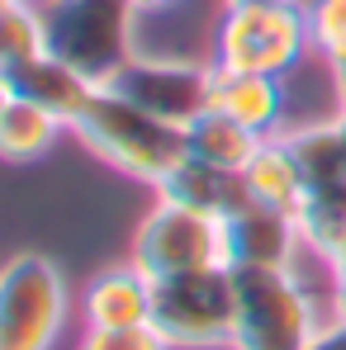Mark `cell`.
Masks as SVG:
<instances>
[{
  "instance_id": "6da1fadb",
  "label": "cell",
  "mask_w": 346,
  "mask_h": 350,
  "mask_svg": "<svg viewBox=\"0 0 346 350\" xmlns=\"http://www.w3.org/2000/svg\"><path fill=\"white\" fill-rule=\"evenodd\" d=\"M71 133L114 171L147 180L152 189L185 161V128H175L166 118L147 114L143 105H133L128 95H119L114 85H100L86 105V114L71 123Z\"/></svg>"
},
{
  "instance_id": "7a4b0ae2",
  "label": "cell",
  "mask_w": 346,
  "mask_h": 350,
  "mask_svg": "<svg viewBox=\"0 0 346 350\" xmlns=\"http://www.w3.org/2000/svg\"><path fill=\"white\" fill-rule=\"evenodd\" d=\"M237 280V327L232 350H313L332 317L313 308L308 284L294 270H232Z\"/></svg>"
},
{
  "instance_id": "3957f363",
  "label": "cell",
  "mask_w": 346,
  "mask_h": 350,
  "mask_svg": "<svg viewBox=\"0 0 346 350\" xmlns=\"http://www.w3.org/2000/svg\"><path fill=\"white\" fill-rule=\"evenodd\" d=\"M38 14L43 53L76 66L95 85H110L133 57V19L143 10L133 0H48Z\"/></svg>"
},
{
  "instance_id": "277c9868",
  "label": "cell",
  "mask_w": 346,
  "mask_h": 350,
  "mask_svg": "<svg viewBox=\"0 0 346 350\" xmlns=\"http://www.w3.org/2000/svg\"><path fill=\"white\" fill-rule=\"evenodd\" d=\"M237 327V280L228 265L152 284V332L171 350H223Z\"/></svg>"
},
{
  "instance_id": "5b68a950",
  "label": "cell",
  "mask_w": 346,
  "mask_h": 350,
  "mask_svg": "<svg viewBox=\"0 0 346 350\" xmlns=\"http://www.w3.org/2000/svg\"><path fill=\"white\" fill-rule=\"evenodd\" d=\"M313 48L308 38V10L294 0H256V5H228L219 19V62L228 71H256V76H285L294 62Z\"/></svg>"
},
{
  "instance_id": "8992f818",
  "label": "cell",
  "mask_w": 346,
  "mask_h": 350,
  "mask_svg": "<svg viewBox=\"0 0 346 350\" xmlns=\"http://www.w3.org/2000/svg\"><path fill=\"white\" fill-rule=\"evenodd\" d=\"M66 322L62 270L38 256H10L0 265V350H53Z\"/></svg>"
},
{
  "instance_id": "52a82bcc",
  "label": "cell",
  "mask_w": 346,
  "mask_h": 350,
  "mask_svg": "<svg viewBox=\"0 0 346 350\" xmlns=\"http://www.w3.org/2000/svg\"><path fill=\"white\" fill-rule=\"evenodd\" d=\"M133 265L152 284L157 280H175V275L228 265V256H223V218H209L199 208L157 199V208L133 232Z\"/></svg>"
},
{
  "instance_id": "ba28073f",
  "label": "cell",
  "mask_w": 346,
  "mask_h": 350,
  "mask_svg": "<svg viewBox=\"0 0 346 350\" xmlns=\"http://www.w3.org/2000/svg\"><path fill=\"white\" fill-rule=\"evenodd\" d=\"M119 95H128L133 105H143L147 114L166 118L175 128H190L195 118L209 109L214 100V66H199L190 57H147L133 53L128 66L119 71L114 81Z\"/></svg>"
},
{
  "instance_id": "9c48e42d",
  "label": "cell",
  "mask_w": 346,
  "mask_h": 350,
  "mask_svg": "<svg viewBox=\"0 0 346 350\" xmlns=\"http://www.w3.org/2000/svg\"><path fill=\"white\" fill-rule=\"evenodd\" d=\"M304 246L299 218L285 208L247 204L223 218V256L228 270H294V256Z\"/></svg>"
},
{
  "instance_id": "30bf717a",
  "label": "cell",
  "mask_w": 346,
  "mask_h": 350,
  "mask_svg": "<svg viewBox=\"0 0 346 350\" xmlns=\"http://www.w3.org/2000/svg\"><path fill=\"white\" fill-rule=\"evenodd\" d=\"M10 85H14V95H19V100H29V105L48 109V114L62 118L66 128L86 114L90 95L100 90L95 81H86L76 66H66V62L53 57V53H38V57H29L24 66H14V71H10Z\"/></svg>"
},
{
  "instance_id": "8fae6325",
  "label": "cell",
  "mask_w": 346,
  "mask_h": 350,
  "mask_svg": "<svg viewBox=\"0 0 346 350\" xmlns=\"http://www.w3.org/2000/svg\"><path fill=\"white\" fill-rule=\"evenodd\" d=\"M209 109L237 118L256 137H275V128L285 118V85H280V76L214 66V100H209Z\"/></svg>"
},
{
  "instance_id": "7c38bea8",
  "label": "cell",
  "mask_w": 346,
  "mask_h": 350,
  "mask_svg": "<svg viewBox=\"0 0 346 350\" xmlns=\"http://www.w3.org/2000/svg\"><path fill=\"white\" fill-rule=\"evenodd\" d=\"M86 327H152V280L128 260L100 270L81 298Z\"/></svg>"
},
{
  "instance_id": "4fadbf2b",
  "label": "cell",
  "mask_w": 346,
  "mask_h": 350,
  "mask_svg": "<svg viewBox=\"0 0 346 350\" xmlns=\"http://www.w3.org/2000/svg\"><path fill=\"white\" fill-rule=\"evenodd\" d=\"M157 199L199 208V213H209V218H232L237 208L251 204L242 171H223V166H209V161H195V157H185V161L157 185Z\"/></svg>"
},
{
  "instance_id": "5bb4252c",
  "label": "cell",
  "mask_w": 346,
  "mask_h": 350,
  "mask_svg": "<svg viewBox=\"0 0 346 350\" xmlns=\"http://www.w3.org/2000/svg\"><path fill=\"white\" fill-rule=\"evenodd\" d=\"M242 180H247V194L251 204H266V208H285V213H299L308 185L299 175V161L289 152V137H261V147L251 152V161L242 166Z\"/></svg>"
},
{
  "instance_id": "9a60e30c",
  "label": "cell",
  "mask_w": 346,
  "mask_h": 350,
  "mask_svg": "<svg viewBox=\"0 0 346 350\" xmlns=\"http://www.w3.org/2000/svg\"><path fill=\"white\" fill-rule=\"evenodd\" d=\"M256 147H261V137L251 128H242L237 118L219 114V109H204V114L185 128V157L209 161V166H223V171H242Z\"/></svg>"
},
{
  "instance_id": "2e32d148",
  "label": "cell",
  "mask_w": 346,
  "mask_h": 350,
  "mask_svg": "<svg viewBox=\"0 0 346 350\" xmlns=\"http://www.w3.org/2000/svg\"><path fill=\"white\" fill-rule=\"evenodd\" d=\"M62 118H53L48 109L29 105L14 95V105L0 114V157L5 161H38L53 152V142L62 137Z\"/></svg>"
},
{
  "instance_id": "e0dca14e",
  "label": "cell",
  "mask_w": 346,
  "mask_h": 350,
  "mask_svg": "<svg viewBox=\"0 0 346 350\" xmlns=\"http://www.w3.org/2000/svg\"><path fill=\"white\" fill-rule=\"evenodd\" d=\"M299 232H304V246L318 251L323 260L346 241V175L332 180V185H313L299 204Z\"/></svg>"
},
{
  "instance_id": "ac0fdd59",
  "label": "cell",
  "mask_w": 346,
  "mask_h": 350,
  "mask_svg": "<svg viewBox=\"0 0 346 350\" xmlns=\"http://www.w3.org/2000/svg\"><path fill=\"white\" fill-rule=\"evenodd\" d=\"M289 152L299 161V175L304 185H332L346 175V142L337 133V123H318V128H299L289 133Z\"/></svg>"
},
{
  "instance_id": "d6986e66",
  "label": "cell",
  "mask_w": 346,
  "mask_h": 350,
  "mask_svg": "<svg viewBox=\"0 0 346 350\" xmlns=\"http://www.w3.org/2000/svg\"><path fill=\"white\" fill-rule=\"evenodd\" d=\"M43 53V14L29 0H14L0 10V71L10 76L14 66Z\"/></svg>"
},
{
  "instance_id": "ffe728a7",
  "label": "cell",
  "mask_w": 346,
  "mask_h": 350,
  "mask_svg": "<svg viewBox=\"0 0 346 350\" xmlns=\"http://www.w3.org/2000/svg\"><path fill=\"white\" fill-rule=\"evenodd\" d=\"M308 38L323 57L332 62H346V0H308Z\"/></svg>"
},
{
  "instance_id": "44dd1931",
  "label": "cell",
  "mask_w": 346,
  "mask_h": 350,
  "mask_svg": "<svg viewBox=\"0 0 346 350\" xmlns=\"http://www.w3.org/2000/svg\"><path fill=\"white\" fill-rule=\"evenodd\" d=\"M76 350H171L152 327H86Z\"/></svg>"
},
{
  "instance_id": "7402d4cb",
  "label": "cell",
  "mask_w": 346,
  "mask_h": 350,
  "mask_svg": "<svg viewBox=\"0 0 346 350\" xmlns=\"http://www.w3.org/2000/svg\"><path fill=\"white\" fill-rule=\"evenodd\" d=\"M328 275H332V317H346V241L328 256Z\"/></svg>"
},
{
  "instance_id": "603a6c76",
  "label": "cell",
  "mask_w": 346,
  "mask_h": 350,
  "mask_svg": "<svg viewBox=\"0 0 346 350\" xmlns=\"http://www.w3.org/2000/svg\"><path fill=\"white\" fill-rule=\"evenodd\" d=\"M313 350H346V317H337V322L323 332V341H318Z\"/></svg>"
},
{
  "instance_id": "cb8c5ba5",
  "label": "cell",
  "mask_w": 346,
  "mask_h": 350,
  "mask_svg": "<svg viewBox=\"0 0 346 350\" xmlns=\"http://www.w3.org/2000/svg\"><path fill=\"white\" fill-rule=\"evenodd\" d=\"M10 105H14V85H10V76L0 71V114H5Z\"/></svg>"
},
{
  "instance_id": "d4e9b609",
  "label": "cell",
  "mask_w": 346,
  "mask_h": 350,
  "mask_svg": "<svg viewBox=\"0 0 346 350\" xmlns=\"http://www.w3.org/2000/svg\"><path fill=\"white\" fill-rule=\"evenodd\" d=\"M332 76H337V95H342V109H346V62L332 66Z\"/></svg>"
},
{
  "instance_id": "484cf974",
  "label": "cell",
  "mask_w": 346,
  "mask_h": 350,
  "mask_svg": "<svg viewBox=\"0 0 346 350\" xmlns=\"http://www.w3.org/2000/svg\"><path fill=\"white\" fill-rule=\"evenodd\" d=\"M133 5H138V10H147V14H152V10H171L175 0H133Z\"/></svg>"
},
{
  "instance_id": "4316f807",
  "label": "cell",
  "mask_w": 346,
  "mask_h": 350,
  "mask_svg": "<svg viewBox=\"0 0 346 350\" xmlns=\"http://www.w3.org/2000/svg\"><path fill=\"white\" fill-rule=\"evenodd\" d=\"M337 133H342V142H346V109H342V118H337Z\"/></svg>"
},
{
  "instance_id": "83f0119b",
  "label": "cell",
  "mask_w": 346,
  "mask_h": 350,
  "mask_svg": "<svg viewBox=\"0 0 346 350\" xmlns=\"http://www.w3.org/2000/svg\"><path fill=\"white\" fill-rule=\"evenodd\" d=\"M228 5H256V0H228Z\"/></svg>"
},
{
  "instance_id": "f1b7e54d",
  "label": "cell",
  "mask_w": 346,
  "mask_h": 350,
  "mask_svg": "<svg viewBox=\"0 0 346 350\" xmlns=\"http://www.w3.org/2000/svg\"><path fill=\"white\" fill-rule=\"evenodd\" d=\"M5 5H14V0H0V10H5Z\"/></svg>"
},
{
  "instance_id": "f546056e",
  "label": "cell",
  "mask_w": 346,
  "mask_h": 350,
  "mask_svg": "<svg viewBox=\"0 0 346 350\" xmlns=\"http://www.w3.org/2000/svg\"><path fill=\"white\" fill-rule=\"evenodd\" d=\"M29 5H48V0H29Z\"/></svg>"
}]
</instances>
